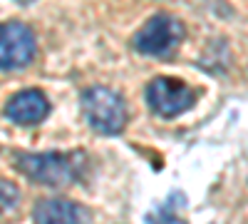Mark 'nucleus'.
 Masks as SVG:
<instances>
[{"label": "nucleus", "instance_id": "1", "mask_svg": "<svg viewBox=\"0 0 248 224\" xmlns=\"http://www.w3.org/2000/svg\"><path fill=\"white\" fill-rule=\"evenodd\" d=\"M17 170L30 177L37 185L45 187H65L75 185L85 177L87 170V155L72 150V152H35V155H20Z\"/></svg>", "mask_w": 248, "mask_h": 224}, {"label": "nucleus", "instance_id": "2", "mask_svg": "<svg viewBox=\"0 0 248 224\" xmlns=\"http://www.w3.org/2000/svg\"><path fill=\"white\" fill-rule=\"evenodd\" d=\"M82 115L87 125L99 135H119L127 125V105L117 90L105 85H92L79 97Z\"/></svg>", "mask_w": 248, "mask_h": 224}, {"label": "nucleus", "instance_id": "3", "mask_svg": "<svg viewBox=\"0 0 248 224\" xmlns=\"http://www.w3.org/2000/svg\"><path fill=\"white\" fill-rule=\"evenodd\" d=\"M184 33L186 30L181 25V20H176L167 13H159V15L149 17L147 23L134 33L132 45L141 55L161 57V55H169L179 48V43L184 40Z\"/></svg>", "mask_w": 248, "mask_h": 224}, {"label": "nucleus", "instance_id": "4", "mask_svg": "<svg viewBox=\"0 0 248 224\" xmlns=\"http://www.w3.org/2000/svg\"><path fill=\"white\" fill-rule=\"evenodd\" d=\"M147 105L159 115V117H179L181 112L194 107V90L189 85H184L176 77H154L147 85Z\"/></svg>", "mask_w": 248, "mask_h": 224}, {"label": "nucleus", "instance_id": "5", "mask_svg": "<svg viewBox=\"0 0 248 224\" xmlns=\"http://www.w3.org/2000/svg\"><path fill=\"white\" fill-rule=\"evenodd\" d=\"M37 52L35 33L30 25L10 20L0 23V70H23Z\"/></svg>", "mask_w": 248, "mask_h": 224}, {"label": "nucleus", "instance_id": "6", "mask_svg": "<svg viewBox=\"0 0 248 224\" xmlns=\"http://www.w3.org/2000/svg\"><path fill=\"white\" fill-rule=\"evenodd\" d=\"M50 115V100L43 90H20L5 105V117L15 125H37Z\"/></svg>", "mask_w": 248, "mask_h": 224}, {"label": "nucleus", "instance_id": "7", "mask_svg": "<svg viewBox=\"0 0 248 224\" xmlns=\"http://www.w3.org/2000/svg\"><path fill=\"white\" fill-rule=\"evenodd\" d=\"M32 219L40 224H82V222H90L92 214L90 209H85L77 202L70 199H40L35 209H32Z\"/></svg>", "mask_w": 248, "mask_h": 224}, {"label": "nucleus", "instance_id": "8", "mask_svg": "<svg viewBox=\"0 0 248 224\" xmlns=\"http://www.w3.org/2000/svg\"><path fill=\"white\" fill-rule=\"evenodd\" d=\"M20 202V190L8 179H0V214H5L17 207Z\"/></svg>", "mask_w": 248, "mask_h": 224}]
</instances>
